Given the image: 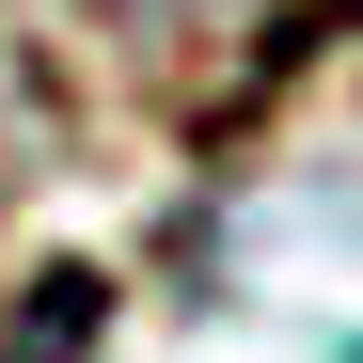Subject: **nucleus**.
I'll list each match as a JSON object with an SVG mask.
<instances>
[{
    "label": "nucleus",
    "mask_w": 363,
    "mask_h": 363,
    "mask_svg": "<svg viewBox=\"0 0 363 363\" xmlns=\"http://www.w3.org/2000/svg\"><path fill=\"white\" fill-rule=\"evenodd\" d=\"M95 332H111V269H32L0 316V363H95Z\"/></svg>",
    "instance_id": "nucleus-1"
},
{
    "label": "nucleus",
    "mask_w": 363,
    "mask_h": 363,
    "mask_svg": "<svg viewBox=\"0 0 363 363\" xmlns=\"http://www.w3.org/2000/svg\"><path fill=\"white\" fill-rule=\"evenodd\" d=\"M95 16H127V32H174V16H237V0H95Z\"/></svg>",
    "instance_id": "nucleus-2"
}]
</instances>
